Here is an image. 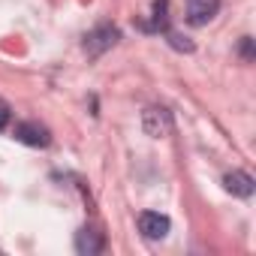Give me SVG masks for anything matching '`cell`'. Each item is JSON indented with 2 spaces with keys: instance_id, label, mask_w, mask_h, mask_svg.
<instances>
[{
  "instance_id": "cell-1",
  "label": "cell",
  "mask_w": 256,
  "mask_h": 256,
  "mask_svg": "<svg viewBox=\"0 0 256 256\" xmlns=\"http://www.w3.org/2000/svg\"><path fill=\"white\" fill-rule=\"evenodd\" d=\"M142 130H145V136H151V139H166V136H172V130H175L172 112H169L166 106H148V108L142 112Z\"/></svg>"
},
{
  "instance_id": "cell-2",
  "label": "cell",
  "mask_w": 256,
  "mask_h": 256,
  "mask_svg": "<svg viewBox=\"0 0 256 256\" xmlns=\"http://www.w3.org/2000/svg\"><path fill=\"white\" fill-rule=\"evenodd\" d=\"M118 40H120V30H118L114 24H100V28H94V30L84 36V54H88V58H100V54H106L112 46H118Z\"/></svg>"
},
{
  "instance_id": "cell-3",
  "label": "cell",
  "mask_w": 256,
  "mask_h": 256,
  "mask_svg": "<svg viewBox=\"0 0 256 256\" xmlns=\"http://www.w3.org/2000/svg\"><path fill=\"white\" fill-rule=\"evenodd\" d=\"M169 229H172V223H169L166 214H157V211H142V214H139V232H142L148 241L166 238Z\"/></svg>"
},
{
  "instance_id": "cell-4",
  "label": "cell",
  "mask_w": 256,
  "mask_h": 256,
  "mask_svg": "<svg viewBox=\"0 0 256 256\" xmlns=\"http://www.w3.org/2000/svg\"><path fill=\"white\" fill-rule=\"evenodd\" d=\"M16 139L22 145H30V148H46L52 142V133H48V126H42L36 120H22L16 126Z\"/></svg>"
},
{
  "instance_id": "cell-5",
  "label": "cell",
  "mask_w": 256,
  "mask_h": 256,
  "mask_svg": "<svg viewBox=\"0 0 256 256\" xmlns=\"http://www.w3.org/2000/svg\"><path fill=\"white\" fill-rule=\"evenodd\" d=\"M220 12V0H187V22L193 28L208 24Z\"/></svg>"
},
{
  "instance_id": "cell-6",
  "label": "cell",
  "mask_w": 256,
  "mask_h": 256,
  "mask_svg": "<svg viewBox=\"0 0 256 256\" xmlns=\"http://www.w3.org/2000/svg\"><path fill=\"white\" fill-rule=\"evenodd\" d=\"M102 247H106V238H102L100 229H94V226H82V229L76 232V250H78L82 256H96Z\"/></svg>"
},
{
  "instance_id": "cell-7",
  "label": "cell",
  "mask_w": 256,
  "mask_h": 256,
  "mask_svg": "<svg viewBox=\"0 0 256 256\" xmlns=\"http://www.w3.org/2000/svg\"><path fill=\"white\" fill-rule=\"evenodd\" d=\"M223 187H226L232 196H241V199H250V196H253V190H256L253 178H250L247 172H241V169L229 172V175L223 178Z\"/></svg>"
},
{
  "instance_id": "cell-8",
  "label": "cell",
  "mask_w": 256,
  "mask_h": 256,
  "mask_svg": "<svg viewBox=\"0 0 256 256\" xmlns=\"http://www.w3.org/2000/svg\"><path fill=\"white\" fill-rule=\"evenodd\" d=\"M145 30H169V0H154V16L148 24H142Z\"/></svg>"
},
{
  "instance_id": "cell-9",
  "label": "cell",
  "mask_w": 256,
  "mask_h": 256,
  "mask_svg": "<svg viewBox=\"0 0 256 256\" xmlns=\"http://www.w3.org/2000/svg\"><path fill=\"white\" fill-rule=\"evenodd\" d=\"M166 34H169V46H172V48H178V52H193V42H190L187 36L172 34V30H166Z\"/></svg>"
},
{
  "instance_id": "cell-10",
  "label": "cell",
  "mask_w": 256,
  "mask_h": 256,
  "mask_svg": "<svg viewBox=\"0 0 256 256\" xmlns=\"http://www.w3.org/2000/svg\"><path fill=\"white\" fill-rule=\"evenodd\" d=\"M10 120H12V108H10V102L0 100V130H6Z\"/></svg>"
},
{
  "instance_id": "cell-11",
  "label": "cell",
  "mask_w": 256,
  "mask_h": 256,
  "mask_svg": "<svg viewBox=\"0 0 256 256\" xmlns=\"http://www.w3.org/2000/svg\"><path fill=\"white\" fill-rule=\"evenodd\" d=\"M241 58L244 60H253V40L250 36H241Z\"/></svg>"
}]
</instances>
